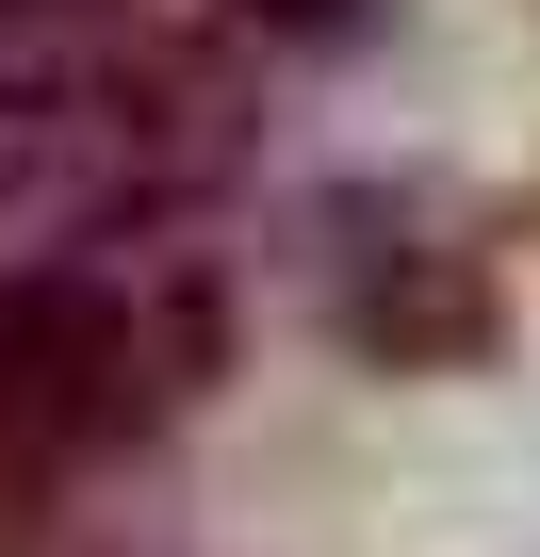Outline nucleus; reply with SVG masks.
Segmentation results:
<instances>
[{"mask_svg": "<svg viewBox=\"0 0 540 557\" xmlns=\"http://www.w3.org/2000/svg\"><path fill=\"white\" fill-rule=\"evenodd\" d=\"M197 132L148 66H0V296L115 246H164Z\"/></svg>", "mask_w": 540, "mask_h": 557, "instance_id": "1", "label": "nucleus"}]
</instances>
